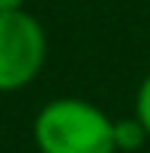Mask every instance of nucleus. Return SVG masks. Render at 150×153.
<instances>
[{
    "mask_svg": "<svg viewBox=\"0 0 150 153\" xmlns=\"http://www.w3.org/2000/svg\"><path fill=\"white\" fill-rule=\"evenodd\" d=\"M31 131L41 153H119L116 122L78 97L50 100L35 116Z\"/></svg>",
    "mask_w": 150,
    "mask_h": 153,
    "instance_id": "f257e3e1",
    "label": "nucleus"
},
{
    "mask_svg": "<svg viewBox=\"0 0 150 153\" xmlns=\"http://www.w3.org/2000/svg\"><path fill=\"white\" fill-rule=\"evenodd\" d=\"M47 59V34L25 10L0 13V91H22Z\"/></svg>",
    "mask_w": 150,
    "mask_h": 153,
    "instance_id": "f03ea898",
    "label": "nucleus"
},
{
    "mask_svg": "<svg viewBox=\"0 0 150 153\" xmlns=\"http://www.w3.org/2000/svg\"><path fill=\"white\" fill-rule=\"evenodd\" d=\"M147 128H144V122L134 116V119H122V122H116V150H122V153H138L141 147H144V141H147Z\"/></svg>",
    "mask_w": 150,
    "mask_h": 153,
    "instance_id": "7ed1b4c3",
    "label": "nucleus"
},
{
    "mask_svg": "<svg viewBox=\"0 0 150 153\" xmlns=\"http://www.w3.org/2000/svg\"><path fill=\"white\" fill-rule=\"evenodd\" d=\"M134 116L144 122V128L150 134V75L141 81V88H138V97H134Z\"/></svg>",
    "mask_w": 150,
    "mask_h": 153,
    "instance_id": "20e7f679",
    "label": "nucleus"
},
{
    "mask_svg": "<svg viewBox=\"0 0 150 153\" xmlns=\"http://www.w3.org/2000/svg\"><path fill=\"white\" fill-rule=\"evenodd\" d=\"M25 0H0V13H13V10H22Z\"/></svg>",
    "mask_w": 150,
    "mask_h": 153,
    "instance_id": "39448f33",
    "label": "nucleus"
}]
</instances>
